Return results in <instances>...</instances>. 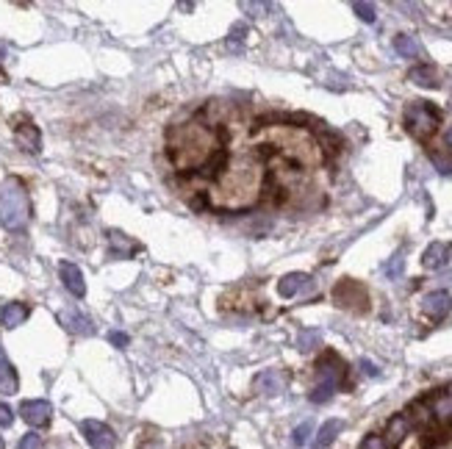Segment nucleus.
<instances>
[{"label": "nucleus", "instance_id": "nucleus-8", "mask_svg": "<svg viewBox=\"0 0 452 449\" xmlns=\"http://www.w3.org/2000/svg\"><path fill=\"white\" fill-rule=\"evenodd\" d=\"M20 416L25 419V424L31 427H45L53 416V405L47 400H25L20 405Z\"/></svg>", "mask_w": 452, "mask_h": 449}, {"label": "nucleus", "instance_id": "nucleus-25", "mask_svg": "<svg viewBox=\"0 0 452 449\" xmlns=\"http://www.w3.org/2000/svg\"><path fill=\"white\" fill-rule=\"evenodd\" d=\"M311 430H314V424H311V422L297 424V427H294V433H291V444H294V447H306V444L311 441Z\"/></svg>", "mask_w": 452, "mask_h": 449}, {"label": "nucleus", "instance_id": "nucleus-19", "mask_svg": "<svg viewBox=\"0 0 452 449\" xmlns=\"http://www.w3.org/2000/svg\"><path fill=\"white\" fill-rule=\"evenodd\" d=\"M17 372L11 366V360L6 358V353L0 350V394H14L17 391Z\"/></svg>", "mask_w": 452, "mask_h": 449}, {"label": "nucleus", "instance_id": "nucleus-21", "mask_svg": "<svg viewBox=\"0 0 452 449\" xmlns=\"http://www.w3.org/2000/svg\"><path fill=\"white\" fill-rule=\"evenodd\" d=\"M433 413H436L441 422H452V386L433 397Z\"/></svg>", "mask_w": 452, "mask_h": 449}, {"label": "nucleus", "instance_id": "nucleus-4", "mask_svg": "<svg viewBox=\"0 0 452 449\" xmlns=\"http://www.w3.org/2000/svg\"><path fill=\"white\" fill-rule=\"evenodd\" d=\"M439 125H441V114L427 100H413L406 106V128L413 139H419V141L430 139L439 131Z\"/></svg>", "mask_w": 452, "mask_h": 449}, {"label": "nucleus", "instance_id": "nucleus-16", "mask_svg": "<svg viewBox=\"0 0 452 449\" xmlns=\"http://www.w3.org/2000/svg\"><path fill=\"white\" fill-rule=\"evenodd\" d=\"M408 81H410V84H416V87H422V89H439V87H441V81H439V70H436V67H430V64H419V67H413V70L408 72Z\"/></svg>", "mask_w": 452, "mask_h": 449}, {"label": "nucleus", "instance_id": "nucleus-26", "mask_svg": "<svg viewBox=\"0 0 452 449\" xmlns=\"http://www.w3.org/2000/svg\"><path fill=\"white\" fill-rule=\"evenodd\" d=\"M319 341H322V333H319V330H303L300 339H297V347H300L303 353H311Z\"/></svg>", "mask_w": 452, "mask_h": 449}, {"label": "nucleus", "instance_id": "nucleus-5", "mask_svg": "<svg viewBox=\"0 0 452 449\" xmlns=\"http://www.w3.org/2000/svg\"><path fill=\"white\" fill-rule=\"evenodd\" d=\"M81 433H84V438L89 441L92 449H114L117 447V436H114V430H111L108 424L97 422V419H87V422H81Z\"/></svg>", "mask_w": 452, "mask_h": 449}, {"label": "nucleus", "instance_id": "nucleus-15", "mask_svg": "<svg viewBox=\"0 0 452 449\" xmlns=\"http://www.w3.org/2000/svg\"><path fill=\"white\" fill-rule=\"evenodd\" d=\"M28 316H31V308H28L25 303H6V305L0 308V324L11 330V327L25 324Z\"/></svg>", "mask_w": 452, "mask_h": 449}, {"label": "nucleus", "instance_id": "nucleus-14", "mask_svg": "<svg viewBox=\"0 0 452 449\" xmlns=\"http://www.w3.org/2000/svg\"><path fill=\"white\" fill-rule=\"evenodd\" d=\"M136 250H139V244L134 239H128L120 230H108V255L111 258H131Z\"/></svg>", "mask_w": 452, "mask_h": 449}, {"label": "nucleus", "instance_id": "nucleus-2", "mask_svg": "<svg viewBox=\"0 0 452 449\" xmlns=\"http://www.w3.org/2000/svg\"><path fill=\"white\" fill-rule=\"evenodd\" d=\"M220 147V136L214 134V128L203 125V122H186L175 125L167 134V156L172 161L175 170L192 172L200 170L211 161V156Z\"/></svg>", "mask_w": 452, "mask_h": 449}, {"label": "nucleus", "instance_id": "nucleus-3", "mask_svg": "<svg viewBox=\"0 0 452 449\" xmlns=\"http://www.w3.org/2000/svg\"><path fill=\"white\" fill-rule=\"evenodd\" d=\"M31 220V200L23 180L8 178L0 189V224L6 230H23Z\"/></svg>", "mask_w": 452, "mask_h": 449}, {"label": "nucleus", "instance_id": "nucleus-18", "mask_svg": "<svg viewBox=\"0 0 452 449\" xmlns=\"http://www.w3.org/2000/svg\"><path fill=\"white\" fill-rule=\"evenodd\" d=\"M311 286V277L308 274H303V272H291V274H286V277H280V283H277V294L280 297H294V294H300L303 289H308Z\"/></svg>", "mask_w": 452, "mask_h": 449}, {"label": "nucleus", "instance_id": "nucleus-34", "mask_svg": "<svg viewBox=\"0 0 452 449\" xmlns=\"http://www.w3.org/2000/svg\"><path fill=\"white\" fill-rule=\"evenodd\" d=\"M108 339H111V344H117V347H125V344H128V336H125V333H117V330H114Z\"/></svg>", "mask_w": 452, "mask_h": 449}, {"label": "nucleus", "instance_id": "nucleus-9", "mask_svg": "<svg viewBox=\"0 0 452 449\" xmlns=\"http://www.w3.org/2000/svg\"><path fill=\"white\" fill-rule=\"evenodd\" d=\"M58 322H61L64 330L73 333V336H92V333H94L92 319L87 314H81L78 308H64V311H58Z\"/></svg>", "mask_w": 452, "mask_h": 449}, {"label": "nucleus", "instance_id": "nucleus-23", "mask_svg": "<svg viewBox=\"0 0 452 449\" xmlns=\"http://www.w3.org/2000/svg\"><path fill=\"white\" fill-rule=\"evenodd\" d=\"M394 50L403 56V58H416L422 50H419V45H416V39L413 37H408V34H400L397 39H394Z\"/></svg>", "mask_w": 452, "mask_h": 449}, {"label": "nucleus", "instance_id": "nucleus-35", "mask_svg": "<svg viewBox=\"0 0 452 449\" xmlns=\"http://www.w3.org/2000/svg\"><path fill=\"white\" fill-rule=\"evenodd\" d=\"M447 141H450V147H452V128L447 131Z\"/></svg>", "mask_w": 452, "mask_h": 449}, {"label": "nucleus", "instance_id": "nucleus-24", "mask_svg": "<svg viewBox=\"0 0 452 449\" xmlns=\"http://www.w3.org/2000/svg\"><path fill=\"white\" fill-rule=\"evenodd\" d=\"M433 167L441 172V175H452V153H444V150H430L427 153Z\"/></svg>", "mask_w": 452, "mask_h": 449}, {"label": "nucleus", "instance_id": "nucleus-7", "mask_svg": "<svg viewBox=\"0 0 452 449\" xmlns=\"http://www.w3.org/2000/svg\"><path fill=\"white\" fill-rule=\"evenodd\" d=\"M344 380V363L336 358V355H327V358L319 360L317 366V386H327V388H339Z\"/></svg>", "mask_w": 452, "mask_h": 449}, {"label": "nucleus", "instance_id": "nucleus-12", "mask_svg": "<svg viewBox=\"0 0 452 449\" xmlns=\"http://www.w3.org/2000/svg\"><path fill=\"white\" fill-rule=\"evenodd\" d=\"M450 258H452L450 244L433 241V244L425 250V255H422V267H425V270H444V267L450 264Z\"/></svg>", "mask_w": 452, "mask_h": 449}, {"label": "nucleus", "instance_id": "nucleus-28", "mask_svg": "<svg viewBox=\"0 0 452 449\" xmlns=\"http://www.w3.org/2000/svg\"><path fill=\"white\" fill-rule=\"evenodd\" d=\"M353 11L361 17L363 23H375V20H377V11H375V6H372V3H361V0H356V3H353Z\"/></svg>", "mask_w": 452, "mask_h": 449}, {"label": "nucleus", "instance_id": "nucleus-29", "mask_svg": "<svg viewBox=\"0 0 452 449\" xmlns=\"http://www.w3.org/2000/svg\"><path fill=\"white\" fill-rule=\"evenodd\" d=\"M403 270H406V258H403L400 253H397V255H394V258H391V261H389V264L383 267L386 277H391V280H397V277L403 274Z\"/></svg>", "mask_w": 452, "mask_h": 449}, {"label": "nucleus", "instance_id": "nucleus-1", "mask_svg": "<svg viewBox=\"0 0 452 449\" xmlns=\"http://www.w3.org/2000/svg\"><path fill=\"white\" fill-rule=\"evenodd\" d=\"M261 183H264V170L256 158L250 156H239L233 161H225L220 167V172L214 175V189H211V200L214 205L236 211V208H247L258 200L261 194Z\"/></svg>", "mask_w": 452, "mask_h": 449}, {"label": "nucleus", "instance_id": "nucleus-27", "mask_svg": "<svg viewBox=\"0 0 452 449\" xmlns=\"http://www.w3.org/2000/svg\"><path fill=\"white\" fill-rule=\"evenodd\" d=\"M244 37H247V28H244V25H236V28L230 31L227 50H233V53H241V50H244Z\"/></svg>", "mask_w": 452, "mask_h": 449}, {"label": "nucleus", "instance_id": "nucleus-33", "mask_svg": "<svg viewBox=\"0 0 452 449\" xmlns=\"http://www.w3.org/2000/svg\"><path fill=\"white\" fill-rule=\"evenodd\" d=\"M358 366H361V372L366 374V377H377V374H380V369H377L372 360L361 358V360H358Z\"/></svg>", "mask_w": 452, "mask_h": 449}, {"label": "nucleus", "instance_id": "nucleus-31", "mask_svg": "<svg viewBox=\"0 0 452 449\" xmlns=\"http://www.w3.org/2000/svg\"><path fill=\"white\" fill-rule=\"evenodd\" d=\"M14 424V410L6 403H0V427H11Z\"/></svg>", "mask_w": 452, "mask_h": 449}, {"label": "nucleus", "instance_id": "nucleus-22", "mask_svg": "<svg viewBox=\"0 0 452 449\" xmlns=\"http://www.w3.org/2000/svg\"><path fill=\"white\" fill-rule=\"evenodd\" d=\"M408 430H410V422H408V416H394L391 419V424H389V438L386 441H391V444H400L403 438L408 436Z\"/></svg>", "mask_w": 452, "mask_h": 449}, {"label": "nucleus", "instance_id": "nucleus-30", "mask_svg": "<svg viewBox=\"0 0 452 449\" xmlns=\"http://www.w3.org/2000/svg\"><path fill=\"white\" fill-rule=\"evenodd\" d=\"M20 449H42V438H39L37 433H28V436H23Z\"/></svg>", "mask_w": 452, "mask_h": 449}, {"label": "nucleus", "instance_id": "nucleus-13", "mask_svg": "<svg viewBox=\"0 0 452 449\" xmlns=\"http://www.w3.org/2000/svg\"><path fill=\"white\" fill-rule=\"evenodd\" d=\"M256 388L264 394V397H277L283 388H286V374L277 372V369H267L256 377Z\"/></svg>", "mask_w": 452, "mask_h": 449}, {"label": "nucleus", "instance_id": "nucleus-6", "mask_svg": "<svg viewBox=\"0 0 452 449\" xmlns=\"http://www.w3.org/2000/svg\"><path fill=\"white\" fill-rule=\"evenodd\" d=\"M333 300H336L341 308H353V311H363V308H366V291H363V286H358L356 280H341V283L333 289Z\"/></svg>", "mask_w": 452, "mask_h": 449}, {"label": "nucleus", "instance_id": "nucleus-17", "mask_svg": "<svg viewBox=\"0 0 452 449\" xmlns=\"http://www.w3.org/2000/svg\"><path fill=\"white\" fill-rule=\"evenodd\" d=\"M14 139H17V144H20L25 153H39V150H42V136H39V128H37V125H31V122L17 125Z\"/></svg>", "mask_w": 452, "mask_h": 449}, {"label": "nucleus", "instance_id": "nucleus-10", "mask_svg": "<svg viewBox=\"0 0 452 449\" xmlns=\"http://www.w3.org/2000/svg\"><path fill=\"white\" fill-rule=\"evenodd\" d=\"M422 311L430 319H444L452 311V294L450 291H430L422 297Z\"/></svg>", "mask_w": 452, "mask_h": 449}, {"label": "nucleus", "instance_id": "nucleus-11", "mask_svg": "<svg viewBox=\"0 0 452 449\" xmlns=\"http://www.w3.org/2000/svg\"><path fill=\"white\" fill-rule=\"evenodd\" d=\"M58 274H61V283H64V289H67L73 297H84V294H87V280H84V272L78 270L75 264H70V261H61V264H58Z\"/></svg>", "mask_w": 452, "mask_h": 449}, {"label": "nucleus", "instance_id": "nucleus-32", "mask_svg": "<svg viewBox=\"0 0 452 449\" xmlns=\"http://www.w3.org/2000/svg\"><path fill=\"white\" fill-rule=\"evenodd\" d=\"M361 449H386V438H380V436H366L361 441Z\"/></svg>", "mask_w": 452, "mask_h": 449}, {"label": "nucleus", "instance_id": "nucleus-36", "mask_svg": "<svg viewBox=\"0 0 452 449\" xmlns=\"http://www.w3.org/2000/svg\"><path fill=\"white\" fill-rule=\"evenodd\" d=\"M0 449H6V444H3V438H0Z\"/></svg>", "mask_w": 452, "mask_h": 449}, {"label": "nucleus", "instance_id": "nucleus-20", "mask_svg": "<svg viewBox=\"0 0 452 449\" xmlns=\"http://www.w3.org/2000/svg\"><path fill=\"white\" fill-rule=\"evenodd\" d=\"M341 427H344V422H339V419H327L322 427H319V436L317 441H314V449H327L333 441H336V436L341 433Z\"/></svg>", "mask_w": 452, "mask_h": 449}]
</instances>
